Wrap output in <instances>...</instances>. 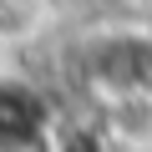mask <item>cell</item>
<instances>
[{
	"label": "cell",
	"mask_w": 152,
	"mask_h": 152,
	"mask_svg": "<svg viewBox=\"0 0 152 152\" xmlns=\"http://www.w3.org/2000/svg\"><path fill=\"white\" fill-rule=\"evenodd\" d=\"M81 66H86V81L112 102H127V96H142L152 91V31H102L86 41L81 51Z\"/></svg>",
	"instance_id": "obj_1"
},
{
	"label": "cell",
	"mask_w": 152,
	"mask_h": 152,
	"mask_svg": "<svg viewBox=\"0 0 152 152\" xmlns=\"http://www.w3.org/2000/svg\"><path fill=\"white\" fill-rule=\"evenodd\" d=\"M56 107L31 76L0 71V152H51Z\"/></svg>",
	"instance_id": "obj_2"
},
{
	"label": "cell",
	"mask_w": 152,
	"mask_h": 152,
	"mask_svg": "<svg viewBox=\"0 0 152 152\" xmlns=\"http://www.w3.org/2000/svg\"><path fill=\"white\" fill-rule=\"evenodd\" d=\"M51 152H112V142H107V132H96L86 122H56Z\"/></svg>",
	"instance_id": "obj_3"
},
{
	"label": "cell",
	"mask_w": 152,
	"mask_h": 152,
	"mask_svg": "<svg viewBox=\"0 0 152 152\" xmlns=\"http://www.w3.org/2000/svg\"><path fill=\"white\" fill-rule=\"evenodd\" d=\"M61 5H71V0H61Z\"/></svg>",
	"instance_id": "obj_4"
}]
</instances>
